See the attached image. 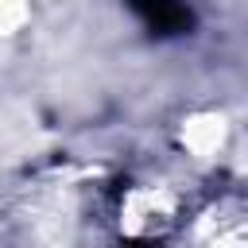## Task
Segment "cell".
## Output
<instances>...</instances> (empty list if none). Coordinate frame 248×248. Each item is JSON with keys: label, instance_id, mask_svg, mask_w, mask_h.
<instances>
[{"label": "cell", "instance_id": "3", "mask_svg": "<svg viewBox=\"0 0 248 248\" xmlns=\"http://www.w3.org/2000/svg\"><path fill=\"white\" fill-rule=\"evenodd\" d=\"M198 248H248V217H225L217 221Z\"/></svg>", "mask_w": 248, "mask_h": 248}, {"label": "cell", "instance_id": "1", "mask_svg": "<svg viewBox=\"0 0 248 248\" xmlns=\"http://www.w3.org/2000/svg\"><path fill=\"white\" fill-rule=\"evenodd\" d=\"M182 213H186L182 186L167 174H140L124 182V190L112 202V225L128 244H155L170 236L182 225Z\"/></svg>", "mask_w": 248, "mask_h": 248}, {"label": "cell", "instance_id": "2", "mask_svg": "<svg viewBox=\"0 0 248 248\" xmlns=\"http://www.w3.org/2000/svg\"><path fill=\"white\" fill-rule=\"evenodd\" d=\"M174 143L194 167H213L221 159H232L236 147V120L221 105H194L174 124Z\"/></svg>", "mask_w": 248, "mask_h": 248}]
</instances>
